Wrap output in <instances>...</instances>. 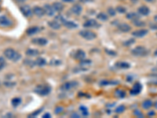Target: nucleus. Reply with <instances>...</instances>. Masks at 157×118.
<instances>
[{
    "instance_id": "nucleus-1",
    "label": "nucleus",
    "mask_w": 157,
    "mask_h": 118,
    "mask_svg": "<svg viewBox=\"0 0 157 118\" xmlns=\"http://www.w3.org/2000/svg\"><path fill=\"white\" fill-rule=\"evenodd\" d=\"M4 56L12 61H17L21 58V54L13 49L8 48L4 50Z\"/></svg>"
},
{
    "instance_id": "nucleus-2",
    "label": "nucleus",
    "mask_w": 157,
    "mask_h": 118,
    "mask_svg": "<svg viewBox=\"0 0 157 118\" xmlns=\"http://www.w3.org/2000/svg\"><path fill=\"white\" fill-rule=\"evenodd\" d=\"M131 53H132L133 55L136 56V57H144L148 54V50L145 47L138 46V47H136L135 48L133 49Z\"/></svg>"
},
{
    "instance_id": "nucleus-3",
    "label": "nucleus",
    "mask_w": 157,
    "mask_h": 118,
    "mask_svg": "<svg viewBox=\"0 0 157 118\" xmlns=\"http://www.w3.org/2000/svg\"><path fill=\"white\" fill-rule=\"evenodd\" d=\"M51 88L48 85H39L36 88L35 91L40 95H47L50 94Z\"/></svg>"
},
{
    "instance_id": "nucleus-4",
    "label": "nucleus",
    "mask_w": 157,
    "mask_h": 118,
    "mask_svg": "<svg viewBox=\"0 0 157 118\" xmlns=\"http://www.w3.org/2000/svg\"><path fill=\"white\" fill-rule=\"evenodd\" d=\"M79 35L82 38L86 39V40H93L97 37L96 33L92 31L89 30H82L79 32Z\"/></svg>"
},
{
    "instance_id": "nucleus-5",
    "label": "nucleus",
    "mask_w": 157,
    "mask_h": 118,
    "mask_svg": "<svg viewBox=\"0 0 157 118\" xmlns=\"http://www.w3.org/2000/svg\"><path fill=\"white\" fill-rule=\"evenodd\" d=\"M13 25V21L5 15L0 16V27L8 28Z\"/></svg>"
},
{
    "instance_id": "nucleus-6",
    "label": "nucleus",
    "mask_w": 157,
    "mask_h": 118,
    "mask_svg": "<svg viewBox=\"0 0 157 118\" xmlns=\"http://www.w3.org/2000/svg\"><path fill=\"white\" fill-rule=\"evenodd\" d=\"M148 33V31L147 30V29H138V30H136L134 31V32H133L132 36L136 38H141V37H144L145 36H146Z\"/></svg>"
},
{
    "instance_id": "nucleus-7",
    "label": "nucleus",
    "mask_w": 157,
    "mask_h": 118,
    "mask_svg": "<svg viewBox=\"0 0 157 118\" xmlns=\"http://www.w3.org/2000/svg\"><path fill=\"white\" fill-rule=\"evenodd\" d=\"M21 11L23 14V15L26 18H30L32 15V10L29 7V6H22L21 7Z\"/></svg>"
},
{
    "instance_id": "nucleus-8",
    "label": "nucleus",
    "mask_w": 157,
    "mask_h": 118,
    "mask_svg": "<svg viewBox=\"0 0 157 118\" xmlns=\"http://www.w3.org/2000/svg\"><path fill=\"white\" fill-rule=\"evenodd\" d=\"M32 12H33V14H34L35 15L39 17V18L43 17L45 14H46L44 8L40 7V6H35V7L32 9Z\"/></svg>"
},
{
    "instance_id": "nucleus-9",
    "label": "nucleus",
    "mask_w": 157,
    "mask_h": 118,
    "mask_svg": "<svg viewBox=\"0 0 157 118\" xmlns=\"http://www.w3.org/2000/svg\"><path fill=\"white\" fill-rule=\"evenodd\" d=\"M43 8H44V10H45V13H46V14H47L48 16L52 17V16H54V15H55L56 11L54 10V7H53V6L47 4V5L44 6V7Z\"/></svg>"
},
{
    "instance_id": "nucleus-10",
    "label": "nucleus",
    "mask_w": 157,
    "mask_h": 118,
    "mask_svg": "<svg viewBox=\"0 0 157 118\" xmlns=\"http://www.w3.org/2000/svg\"><path fill=\"white\" fill-rule=\"evenodd\" d=\"M77 83L75 82V81H72V82H67L65 83L64 84H63L62 87H61V88H62L64 91H69V90H71L73 89V88H75V87L77 86Z\"/></svg>"
},
{
    "instance_id": "nucleus-11",
    "label": "nucleus",
    "mask_w": 157,
    "mask_h": 118,
    "mask_svg": "<svg viewBox=\"0 0 157 118\" xmlns=\"http://www.w3.org/2000/svg\"><path fill=\"white\" fill-rule=\"evenodd\" d=\"M71 12L75 15H79L82 13V8L81 6V5L79 4H75L74 6H72L70 9Z\"/></svg>"
},
{
    "instance_id": "nucleus-12",
    "label": "nucleus",
    "mask_w": 157,
    "mask_h": 118,
    "mask_svg": "<svg viewBox=\"0 0 157 118\" xmlns=\"http://www.w3.org/2000/svg\"><path fill=\"white\" fill-rule=\"evenodd\" d=\"M83 26L86 28H95L99 26L98 24V22L94 19H90L87 20L85 23L83 24Z\"/></svg>"
},
{
    "instance_id": "nucleus-13",
    "label": "nucleus",
    "mask_w": 157,
    "mask_h": 118,
    "mask_svg": "<svg viewBox=\"0 0 157 118\" xmlns=\"http://www.w3.org/2000/svg\"><path fill=\"white\" fill-rule=\"evenodd\" d=\"M32 43L36 45H39V46H44V45L47 44V40L44 38H35L32 40Z\"/></svg>"
},
{
    "instance_id": "nucleus-14",
    "label": "nucleus",
    "mask_w": 157,
    "mask_h": 118,
    "mask_svg": "<svg viewBox=\"0 0 157 118\" xmlns=\"http://www.w3.org/2000/svg\"><path fill=\"white\" fill-rule=\"evenodd\" d=\"M85 57H86V53L82 50H77L75 53V54H74V57L75 59H77V60H79V61L83 60L85 58Z\"/></svg>"
},
{
    "instance_id": "nucleus-15",
    "label": "nucleus",
    "mask_w": 157,
    "mask_h": 118,
    "mask_svg": "<svg viewBox=\"0 0 157 118\" xmlns=\"http://www.w3.org/2000/svg\"><path fill=\"white\" fill-rule=\"evenodd\" d=\"M138 13H139L141 15H143V16H147V15L149 14L150 10H149V8L145 6H141L138 8Z\"/></svg>"
},
{
    "instance_id": "nucleus-16",
    "label": "nucleus",
    "mask_w": 157,
    "mask_h": 118,
    "mask_svg": "<svg viewBox=\"0 0 157 118\" xmlns=\"http://www.w3.org/2000/svg\"><path fill=\"white\" fill-rule=\"evenodd\" d=\"M63 25L65 26V27L68 28V29H75V28H77L78 25L73 22H71V21H67V20L64 19L62 22Z\"/></svg>"
},
{
    "instance_id": "nucleus-17",
    "label": "nucleus",
    "mask_w": 157,
    "mask_h": 118,
    "mask_svg": "<svg viewBox=\"0 0 157 118\" xmlns=\"http://www.w3.org/2000/svg\"><path fill=\"white\" fill-rule=\"evenodd\" d=\"M118 29L123 32H130V29H131V27H130L129 25H127V24L122 23L118 26Z\"/></svg>"
},
{
    "instance_id": "nucleus-18",
    "label": "nucleus",
    "mask_w": 157,
    "mask_h": 118,
    "mask_svg": "<svg viewBox=\"0 0 157 118\" xmlns=\"http://www.w3.org/2000/svg\"><path fill=\"white\" fill-rule=\"evenodd\" d=\"M141 89H142V87H141V84L139 83H137V84H134V88L131 90V94L132 95H137L141 92Z\"/></svg>"
},
{
    "instance_id": "nucleus-19",
    "label": "nucleus",
    "mask_w": 157,
    "mask_h": 118,
    "mask_svg": "<svg viewBox=\"0 0 157 118\" xmlns=\"http://www.w3.org/2000/svg\"><path fill=\"white\" fill-rule=\"evenodd\" d=\"M48 25L51 29H55V30H57V29H59L61 28V24H60V22H58L57 21H56V20L51 21V22H49Z\"/></svg>"
},
{
    "instance_id": "nucleus-20",
    "label": "nucleus",
    "mask_w": 157,
    "mask_h": 118,
    "mask_svg": "<svg viewBox=\"0 0 157 118\" xmlns=\"http://www.w3.org/2000/svg\"><path fill=\"white\" fill-rule=\"evenodd\" d=\"M52 6H53V7H54V10L56 12H61L64 9V5L62 3H61V2H54Z\"/></svg>"
},
{
    "instance_id": "nucleus-21",
    "label": "nucleus",
    "mask_w": 157,
    "mask_h": 118,
    "mask_svg": "<svg viewBox=\"0 0 157 118\" xmlns=\"http://www.w3.org/2000/svg\"><path fill=\"white\" fill-rule=\"evenodd\" d=\"M26 54L28 56H31V57H35V56H37L39 54V50H35V49H28L26 50Z\"/></svg>"
},
{
    "instance_id": "nucleus-22",
    "label": "nucleus",
    "mask_w": 157,
    "mask_h": 118,
    "mask_svg": "<svg viewBox=\"0 0 157 118\" xmlns=\"http://www.w3.org/2000/svg\"><path fill=\"white\" fill-rule=\"evenodd\" d=\"M153 106V102H152L149 99H147V100H145L142 102V107L145 109H148Z\"/></svg>"
},
{
    "instance_id": "nucleus-23",
    "label": "nucleus",
    "mask_w": 157,
    "mask_h": 118,
    "mask_svg": "<svg viewBox=\"0 0 157 118\" xmlns=\"http://www.w3.org/2000/svg\"><path fill=\"white\" fill-rule=\"evenodd\" d=\"M39 31V29L38 27H31L27 30V34L29 36H32V35L36 34Z\"/></svg>"
},
{
    "instance_id": "nucleus-24",
    "label": "nucleus",
    "mask_w": 157,
    "mask_h": 118,
    "mask_svg": "<svg viewBox=\"0 0 157 118\" xmlns=\"http://www.w3.org/2000/svg\"><path fill=\"white\" fill-rule=\"evenodd\" d=\"M46 63H47V61L43 57H39L38 59H36V65H37L38 66H43L44 65H46Z\"/></svg>"
},
{
    "instance_id": "nucleus-25",
    "label": "nucleus",
    "mask_w": 157,
    "mask_h": 118,
    "mask_svg": "<svg viewBox=\"0 0 157 118\" xmlns=\"http://www.w3.org/2000/svg\"><path fill=\"white\" fill-rule=\"evenodd\" d=\"M21 99L20 98H13L12 101H11V103H12L13 107H17V106H19L20 104H21Z\"/></svg>"
},
{
    "instance_id": "nucleus-26",
    "label": "nucleus",
    "mask_w": 157,
    "mask_h": 118,
    "mask_svg": "<svg viewBox=\"0 0 157 118\" xmlns=\"http://www.w3.org/2000/svg\"><path fill=\"white\" fill-rule=\"evenodd\" d=\"M127 19L134 21V20L139 19V17H138V15H137V14H135V13H129L128 14H127Z\"/></svg>"
},
{
    "instance_id": "nucleus-27",
    "label": "nucleus",
    "mask_w": 157,
    "mask_h": 118,
    "mask_svg": "<svg viewBox=\"0 0 157 118\" xmlns=\"http://www.w3.org/2000/svg\"><path fill=\"white\" fill-rule=\"evenodd\" d=\"M134 25H135V26H137V27H144V26H145V22H141V21H140L139 19L134 20Z\"/></svg>"
},
{
    "instance_id": "nucleus-28",
    "label": "nucleus",
    "mask_w": 157,
    "mask_h": 118,
    "mask_svg": "<svg viewBox=\"0 0 157 118\" xmlns=\"http://www.w3.org/2000/svg\"><path fill=\"white\" fill-rule=\"evenodd\" d=\"M79 111H80V113H82V116H86L88 115V109L85 106H80L79 107Z\"/></svg>"
},
{
    "instance_id": "nucleus-29",
    "label": "nucleus",
    "mask_w": 157,
    "mask_h": 118,
    "mask_svg": "<svg viewBox=\"0 0 157 118\" xmlns=\"http://www.w3.org/2000/svg\"><path fill=\"white\" fill-rule=\"evenodd\" d=\"M98 18L99 20H101V21H107L109 17L105 13H100V14H98Z\"/></svg>"
},
{
    "instance_id": "nucleus-30",
    "label": "nucleus",
    "mask_w": 157,
    "mask_h": 118,
    "mask_svg": "<svg viewBox=\"0 0 157 118\" xmlns=\"http://www.w3.org/2000/svg\"><path fill=\"white\" fill-rule=\"evenodd\" d=\"M117 66L120 69H128L130 68V64L127 62H120L117 64Z\"/></svg>"
},
{
    "instance_id": "nucleus-31",
    "label": "nucleus",
    "mask_w": 157,
    "mask_h": 118,
    "mask_svg": "<svg viewBox=\"0 0 157 118\" xmlns=\"http://www.w3.org/2000/svg\"><path fill=\"white\" fill-rule=\"evenodd\" d=\"M5 65H6L5 59H4L2 57H0V70H2V69L5 67Z\"/></svg>"
},
{
    "instance_id": "nucleus-32",
    "label": "nucleus",
    "mask_w": 157,
    "mask_h": 118,
    "mask_svg": "<svg viewBox=\"0 0 157 118\" xmlns=\"http://www.w3.org/2000/svg\"><path fill=\"white\" fill-rule=\"evenodd\" d=\"M116 95H117V96L120 97V98H122V97H124L125 96V92L123 91H121V90H119V91H116Z\"/></svg>"
},
{
    "instance_id": "nucleus-33",
    "label": "nucleus",
    "mask_w": 157,
    "mask_h": 118,
    "mask_svg": "<svg viewBox=\"0 0 157 118\" xmlns=\"http://www.w3.org/2000/svg\"><path fill=\"white\" fill-rule=\"evenodd\" d=\"M124 110H125V106H120L119 107L117 108V109H116V112H117L118 113H123Z\"/></svg>"
},
{
    "instance_id": "nucleus-34",
    "label": "nucleus",
    "mask_w": 157,
    "mask_h": 118,
    "mask_svg": "<svg viewBox=\"0 0 157 118\" xmlns=\"http://www.w3.org/2000/svg\"><path fill=\"white\" fill-rule=\"evenodd\" d=\"M108 12H109V14L110 16H114V15L116 14V10L113 9V8H109V9L108 10Z\"/></svg>"
},
{
    "instance_id": "nucleus-35",
    "label": "nucleus",
    "mask_w": 157,
    "mask_h": 118,
    "mask_svg": "<svg viewBox=\"0 0 157 118\" xmlns=\"http://www.w3.org/2000/svg\"><path fill=\"white\" fill-rule=\"evenodd\" d=\"M116 10L118 11L119 13H125L126 12V9L124 7H123V6H118L117 8H116Z\"/></svg>"
},
{
    "instance_id": "nucleus-36",
    "label": "nucleus",
    "mask_w": 157,
    "mask_h": 118,
    "mask_svg": "<svg viewBox=\"0 0 157 118\" xmlns=\"http://www.w3.org/2000/svg\"><path fill=\"white\" fill-rule=\"evenodd\" d=\"M134 113V115H136V116H138V117H143V114L140 112L139 110H136Z\"/></svg>"
},
{
    "instance_id": "nucleus-37",
    "label": "nucleus",
    "mask_w": 157,
    "mask_h": 118,
    "mask_svg": "<svg viewBox=\"0 0 157 118\" xmlns=\"http://www.w3.org/2000/svg\"><path fill=\"white\" fill-rule=\"evenodd\" d=\"M62 111H63V108L62 107H60V106H59V107L56 108L55 113H57V114H58V113H61V112H62Z\"/></svg>"
},
{
    "instance_id": "nucleus-38",
    "label": "nucleus",
    "mask_w": 157,
    "mask_h": 118,
    "mask_svg": "<svg viewBox=\"0 0 157 118\" xmlns=\"http://www.w3.org/2000/svg\"><path fill=\"white\" fill-rule=\"evenodd\" d=\"M128 43H127V42H125L124 43V44L127 45V46H130V44H133V43H134V39H130V40H128Z\"/></svg>"
},
{
    "instance_id": "nucleus-39",
    "label": "nucleus",
    "mask_w": 157,
    "mask_h": 118,
    "mask_svg": "<svg viewBox=\"0 0 157 118\" xmlns=\"http://www.w3.org/2000/svg\"><path fill=\"white\" fill-rule=\"evenodd\" d=\"M71 117L78 118V117H79V115L77 114V113H73V114H71Z\"/></svg>"
},
{
    "instance_id": "nucleus-40",
    "label": "nucleus",
    "mask_w": 157,
    "mask_h": 118,
    "mask_svg": "<svg viewBox=\"0 0 157 118\" xmlns=\"http://www.w3.org/2000/svg\"><path fill=\"white\" fill-rule=\"evenodd\" d=\"M43 118L50 117V113H45V114L43 116Z\"/></svg>"
},
{
    "instance_id": "nucleus-41",
    "label": "nucleus",
    "mask_w": 157,
    "mask_h": 118,
    "mask_svg": "<svg viewBox=\"0 0 157 118\" xmlns=\"http://www.w3.org/2000/svg\"><path fill=\"white\" fill-rule=\"evenodd\" d=\"M63 2H74L75 0H62Z\"/></svg>"
},
{
    "instance_id": "nucleus-42",
    "label": "nucleus",
    "mask_w": 157,
    "mask_h": 118,
    "mask_svg": "<svg viewBox=\"0 0 157 118\" xmlns=\"http://www.w3.org/2000/svg\"><path fill=\"white\" fill-rule=\"evenodd\" d=\"M15 1L17 2H25L26 0H15Z\"/></svg>"
},
{
    "instance_id": "nucleus-43",
    "label": "nucleus",
    "mask_w": 157,
    "mask_h": 118,
    "mask_svg": "<svg viewBox=\"0 0 157 118\" xmlns=\"http://www.w3.org/2000/svg\"><path fill=\"white\" fill-rule=\"evenodd\" d=\"M154 21H155V22H156V24H157V15H155V18H154Z\"/></svg>"
},
{
    "instance_id": "nucleus-44",
    "label": "nucleus",
    "mask_w": 157,
    "mask_h": 118,
    "mask_svg": "<svg viewBox=\"0 0 157 118\" xmlns=\"http://www.w3.org/2000/svg\"><path fill=\"white\" fill-rule=\"evenodd\" d=\"M145 1H146V2H152L153 0H145Z\"/></svg>"
},
{
    "instance_id": "nucleus-45",
    "label": "nucleus",
    "mask_w": 157,
    "mask_h": 118,
    "mask_svg": "<svg viewBox=\"0 0 157 118\" xmlns=\"http://www.w3.org/2000/svg\"><path fill=\"white\" fill-rule=\"evenodd\" d=\"M154 106H155V107L156 108V109H157V102H155V105H154Z\"/></svg>"
},
{
    "instance_id": "nucleus-46",
    "label": "nucleus",
    "mask_w": 157,
    "mask_h": 118,
    "mask_svg": "<svg viewBox=\"0 0 157 118\" xmlns=\"http://www.w3.org/2000/svg\"><path fill=\"white\" fill-rule=\"evenodd\" d=\"M155 55L157 56V50L155 51Z\"/></svg>"
},
{
    "instance_id": "nucleus-47",
    "label": "nucleus",
    "mask_w": 157,
    "mask_h": 118,
    "mask_svg": "<svg viewBox=\"0 0 157 118\" xmlns=\"http://www.w3.org/2000/svg\"><path fill=\"white\" fill-rule=\"evenodd\" d=\"M131 1H132V2H137V0H131Z\"/></svg>"
},
{
    "instance_id": "nucleus-48",
    "label": "nucleus",
    "mask_w": 157,
    "mask_h": 118,
    "mask_svg": "<svg viewBox=\"0 0 157 118\" xmlns=\"http://www.w3.org/2000/svg\"><path fill=\"white\" fill-rule=\"evenodd\" d=\"M156 36H157V34H156Z\"/></svg>"
}]
</instances>
